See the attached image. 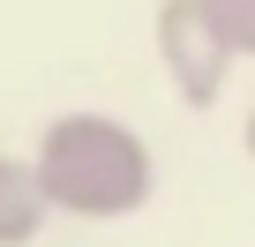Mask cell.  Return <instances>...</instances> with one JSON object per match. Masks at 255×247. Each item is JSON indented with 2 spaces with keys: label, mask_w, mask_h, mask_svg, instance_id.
Wrapping results in <instances>:
<instances>
[{
  "label": "cell",
  "mask_w": 255,
  "mask_h": 247,
  "mask_svg": "<svg viewBox=\"0 0 255 247\" xmlns=\"http://www.w3.org/2000/svg\"><path fill=\"white\" fill-rule=\"evenodd\" d=\"M38 187L60 217H135L158 187L150 143L113 112H60L38 135Z\"/></svg>",
  "instance_id": "obj_1"
},
{
  "label": "cell",
  "mask_w": 255,
  "mask_h": 247,
  "mask_svg": "<svg viewBox=\"0 0 255 247\" xmlns=\"http://www.w3.org/2000/svg\"><path fill=\"white\" fill-rule=\"evenodd\" d=\"M158 60H165V82L203 112L225 97V75H233V45L210 15V0H158Z\"/></svg>",
  "instance_id": "obj_2"
},
{
  "label": "cell",
  "mask_w": 255,
  "mask_h": 247,
  "mask_svg": "<svg viewBox=\"0 0 255 247\" xmlns=\"http://www.w3.org/2000/svg\"><path fill=\"white\" fill-rule=\"evenodd\" d=\"M45 217H53V202L38 187V165L30 158H0V247H30Z\"/></svg>",
  "instance_id": "obj_3"
},
{
  "label": "cell",
  "mask_w": 255,
  "mask_h": 247,
  "mask_svg": "<svg viewBox=\"0 0 255 247\" xmlns=\"http://www.w3.org/2000/svg\"><path fill=\"white\" fill-rule=\"evenodd\" d=\"M210 15H218L225 45H233L240 60H255V0H210Z\"/></svg>",
  "instance_id": "obj_4"
},
{
  "label": "cell",
  "mask_w": 255,
  "mask_h": 247,
  "mask_svg": "<svg viewBox=\"0 0 255 247\" xmlns=\"http://www.w3.org/2000/svg\"><path fill=\"white\" fill-rule=\"evenodd\" d=\"M248 158H255V112H248Z\"/></svg>",
  "instance_id": "obj_5"
}]
</instances>
